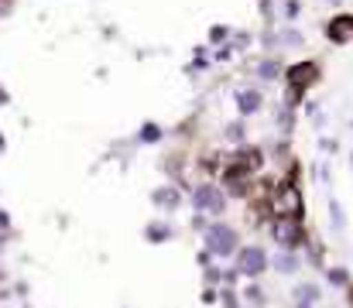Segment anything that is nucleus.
Wrapping results in <instances>:
<instances>
[{"label":"nucleus","instance_id":"obj_16","mask_svg":"<svg viewBox=\"0 0 353 308\" xmlns=\"http://www.w3.org/2000/svg\"><path fill=\"white\" fill-rule=\"evenodd\" d=\"M172 229L168 226H148V240H168Z\"/></svg>","mask_w":353,"mask_h":308},{"label":"nucleus","instance_id":"obj_13","mask_svg":"<svg viewBox=\"0 0 353 308\" xmlns=\"http://www.w3.org/2000/svg\"><path fill=\"white\" fill-rule=\"evenodd\" d=\"M227 38H230V28L227 24H213L210 28V45H227Z\"/></svg>","mask_w":353,"mask_h":308},{"label":"nucleus","instance_id":"obj_9","mask_svg":"<svg viewBox=\"0 0 353 308\" xmlns=\"http://www.w3.org/2000/svg\"><path fill=\"white\" fill-rule=\"evenodd\" d=\"M274 267H278L281 274H295V271H299V254H295V250H281V254L274 257Z\"/></svg>","mask_w":353,"mask_h":308},{"label":"nucleus","instance_id":"obj_4","mask_svg":"<svg viewBox=\"0 0 353 308\" xmlns=\"http://www.w3.org/2000/svg\"><path fill=\"white\" fill-rule=\"evenodd\" d=\"M192 203H196V209H199L203 216L220 219V216L227 212V192H223L220 185H213V182H203V185L192 192Z\"/></svg>","mask_w":353,"mask_h":308},{"label":"nucleus","instance_id":"obj_18","mask_svg":"<svg viewBox=\"0 0 353 308\" xmlns=\"http://www.w3.org/2000/svg\"><path fill=\"white\" fill-rule=\"evenodd\" d=\"M271 7H274L271 0H261V14H264V17H271Z\"/></svg>","mask_w":353,"mask_h":308},{"label":"nucleus","instance_id":"obj_7","mask_svg":"<svg viewBox=\"0 0 353 308\" xmlns=\"http://www.w3.org/2000/svg\"><path fill=\"white\" fill-rule=\"evenodd\" d=\"M234 103H236V113L240 116H254V113L264 110V93L257 86H243V90H236Z\"/></svg>","mask_w":353,"mask_h":308},{"label":"nucleus","instance_id":"obj_1","mask_svg":"<svg viewBox=\"0 0 353 308\" xmlns=\"http://www.w3.org/2000/svg\"><path fill=\"white\" fill-rule=\"evenodd\" d=\"M271 240L281 247V250H302L309 243V233H305V223L299 212H278L274 223H271Z\"/></svg>","mask_w":353,"mask_h":308},{"label":"nucleus","instance_id":"obj_14","mask_svg":"<svg viewBox=\"0 0 353 308\" xmlns=\"http://www.w3.org/2000/svg\"><path fill=\"white\" fill-rule=\"evenodd\" d=\"M299 14H302V0H285V17L299 21Z\"/></svg>","mask_w":353,"mask_h":308},{"label":"nucleus","instance_id":"obj_6","mask_svg":"<svg viewBox=\"0 0 353 308\" xmlns=\"http://www.w3.org/2000/svg\"><path fill=\"white\" fill-rule=\"evenodd\" d=\"M323 34L333 41V45H350L353 41V14H336L326 21Z\"/></svg>","mask_w":353,"mask_h":308},{"label":"nucleus","instance_id":"obj_12","mask_svg":"<svg viewBox=\"0 0 353 308\" xmlns=\"http://www.w3.org/2000/svg\"><path fill=\"white\" fill-rule=\"evenodd\" d=\"M161 137H165V130H161L158 123H144V127H141V141H144V144H158Z\"/></svg>","mask_w":353,"mask_h":308},{"label":"nucleus","instance_id":"obj_15","mask_svg":"<svg viewBox=\"0 0 353 308\" xmlns=\"http://www.w3.org/2000/svg\"><path fill=\"white\" fill-rule=\"evenodd\" d=\"M223 134H227V141H234V144H243V123H230V127H227Z\"/></svg>","mask_w":353,"mask_h":308},{"label":"nucleus","instance_id":"obj_8","mask_svg":"<svg viewBox=\"0 0 353 308\" xmlns=\"http://www.w3.org/2000/svg\"><path fill=\"white\" fill-rule=\"evenodd\" d=\"M281 72H285V62H281L278 55H264V59H257V65H254L257 83H281Z\"/></svg>","mask_w":353,"mask_h":308},{"label":"nucleus","instance_id":"obj_5","mask_svg":"<svg viewBox=\"0 0 353 308\" xmlns=\"http://www.w3.org/2000/svg\"><path fill=\"white\" fill-rule=\"evenodd\" d=\"M234 257H236V274H243V278H261L268 271V264H271L268 254H264V247H257V243L240 247Z\"/></svg>","mask_w":353,"mask_h":308},{"label":"nucleus","instance_id":"obj_10","mask_svg":"<svg viewBox=\"0 0 353 308\" xmlns=\"http://www.w3.org/2000/svg\"><path fill=\"white\" fill-rule=\"evenodd\" d=\"M285 48H302L305 45V38H302V31H295V28H281V38H278Z\"/></svg>","mask_w":353,"mask_h":308},{"label":"nucleus","instance_id":"obj_11","mask_svg":"<svg viewBox=\"0 0 353 308\" xmlns=\"http://www.w3.org/2000/svg\"><path fill=\"white\" fill-rule=\"evenodd\" d=\"M154 205L175 209V205H179V192H175V189H158V192H154Z\"/></svg>","mask_w":353,"mask_h":308},{"label":"nucleus","instance_id":"obj_3","mask_svg":"<svg viewBox=\"0 0 353 308\" xmlns=\"http://www.w3.org/2000/svg\"><path fill=\"white\" fill-rule=\"evenodd\" d=\"M206 250L216 254V257H230L240 250V236L230 223L223 219H213V226H206Z\"/></svg>","mask_w":353,"mask_h":308},{"label":"nucleus","instance_id":"obj_19","mask_svg":"<svg viewBox=\"0 0 353 308\" xmlns=\"http://www.w3.org/2000/svg\"><path fill=\"white\" fill-rule=\"evenodd\" d=\"M323 3H333V7H340V3H343V0H323Z\"/></svg>","mask_w":353,"mask_h":308},{"label":"nucleus","instance_id":"obj_2","mask_svg":"<svg viewBox=\"0 0 353 308\" xmlns=\"http://www.w3.org/2000/svg\"><path fill=\"white\" fill-rule=\"evenodd\" d=\"M281 83H285L288 90L309 93L312 86H319V83H323V62H319V59H295V62H288V65H285Z\"/></svg>","mask_w":353,"mask_h":308},{"label":"nucleus","instance_id":"obj_17","mask_svg":"<svg viewBox=\"0 0 353 308\" xmlns=\"http://www.w3.org/2000/svg\"><path fill=\"white\" fill-rule=\"evenodd\" d=\"M330 278H333L336 285H347V271H330Z\"/></svg>","mask_w":353,"mask_h":308}]
</instances>
